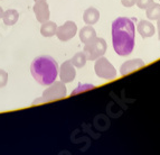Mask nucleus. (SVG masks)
Masks as SVG:
<instances>
[{"mask_svg": "<svg viewBox=\"0 0 160 155\" xmlns=\"http://www.w3.org/2000/svg\"><path fill=\"white\" fill-rule=\"evenodd\" d=\"M146 15L150 20H157L160 18V5L152 3L151 5L146 9Z\"/></svg>", "mask_w": 160, "mask_h": 155, "instance_id": "nucleus-15", "label": "nucleus"}, {"mask_svg": "<svg viewBox=\"0 0 160 155\" xmlns=\"http://www.w3.org/2000/svg\"><path fill=\"white\" fill-rule=\"evenodd\" d=\"M86 61H88V59H86V55L84 54V52H78V53H76L72 57V60H71L72 64L74 65L75 67H78V69L84 67V65L86 64Z\"/></svg>", "mask_w": 160, "mask_h": 155, "instance_id": "nucleus-16", "label": "nucleus"}, {"mask_svg": "<svg viewBox=\"0 0 160 155\" xmlns=\"http://www.w3.org/2000/svg\"><path fill=\"white\" fill-rule=\"evenodd\" d=\"M137 30L138 33L140 34L142 38H148V37H151L153 36L156 33V28L153 26V24L148 20H141V22H139L138 26H137Z\"/></svg>", "mask_w": 160, "mask_h": 155, "instance_id": "nucleus-10", "label": "nucleus"}, {"mask_svg": "<svg viewBox=\"0 0 160 155\" xmlns=\"http://www.w3.org/2000/svg\"><path fill=\"white\" fill-rule=\"evenodd\" d=\"M107 42L101 37H95L93 40L88 42L84 46V54L86 55V59L90 61H95L96 59H99L101 56H103L107 52Z\"/></svg>", "mask_w": 160, "mask_h": 155, "instance_id": "nucleus-3", "label": "nucleus"}, {"mask_svg": "<svg viewBox=\"0 0 160 155\" xmlns=\"http://www.w3.org/2000/svg\"><path fill=\"white\" fill-rule=\"evenodd\" d=\"M157 28H158V38L160 40V18L157 19Z\"/></svg>", "mask_w": 160, "mask_h": 155, "instance_id": "nucleus-21", "label": "nucleus"}, {"mask_svg": "<svg viewBox=\"0 0 160 155\" xmlns=\"http://www.w3.org/2000/svg\"><path fill=\"white\" fill-rule=\"evenodd\" d=\"M30 72L35 81L40 86H49L57 79L58 63L52 56H37L32 60L30 64Z\"/></svg>", "mask_w": 160, "mask_h": 155, "instance_id": "nucleus-2", "label": "nucleus"}, {"mask_svg": "<svg viewBox=\"0 0 160 155\" xmlns=\"http://www.w3.org/2000/svg\"><path fill=\"white\" fill-rule=\"evenodd\" d=\"M57 30V25L56 23L47 20V22L43 23L42 27H40V34L43 35L44 37H52L56 34Z\"/></svg>", "mask_w": 160, "mask_h": 155, "instance_id": "nucleus-14", "label": "nucleus"}, {"mask_svg": "<svg viewBox=\"0 0 160 155\" xmlns=\"http://www.w3.org/2000/svg\"><path fill=\"white\" fill-rule=\"evenodd\" d=\"M144 67V61L141 59H134V60H129V61L124 62L120 67V73L121 75H127L130 72L138 70L139 67Z\"/></svg>", "mask_w": 160, "mask_h": 155, "instance_id": "nucleus-9", "label": "nucleus"}, {"mask_svg": "<svg viewBox=\"0 0 160 155\" xmlns=\"http://www.w3.org/2000/svg\"><path fill=\"white\" fill-rule=\"evenodd\" d=\"M136 1L137 0H121V3L124 7L127 8H130V7H133L136 5Z\"/></svg>", "mask_w": 160, "mask_h": 155, "instance_id": "nucleus-19", "label": "nucleus"}, {"mask_svg": "<svg viewBox=\"0 0 160 155\" xmlns=\"http://www.w3.org/2000/svg\"><path fill=\"white\" fill-rule=\"evenodd\" d=\"M58 74L61 81L64 83H69L74 80L75 77H76V70H75L74 65L72 64L71 60L65 61L61 65V67L58 69Z\"/></svg>", "mask_w": 160, "mask_h": 155, "instance_id": "nucleus-7", "label": "nucleus"}, {"mask_svg": "<svg viewBox=\"0 0 160 155\" xmlns=\"http://www.w3.org/2000/svg\"><path fill=\"white\" fill-rule=\"evenodd\" d=\"M19 19V13L16 9H8V10L3 11L2 20L5 23V25L7 26H13L18 22Z\"/></svg>", "mask_w": 160, "mask_h": 155, "instance_id": "nucleus-13", "label": "nucleus"}, {"mask_svg": "<svg viewBox=\"0 0 160 155\" xmlns=\"http://www.w3.org/2000/svg\"><path fill=\"white\" fill-rule=\"evenodd\" d=\"M80 89H78V90H75V91H73L72 92V94H78V92H80L81 90H85V88H88V89H93L94 88V86H92V84H85V86H83V87H78Z\"/></svg>", "mask_w": 160, "mask_h": 155, "instance_id": "nucleus-20", "label": "nucleus"}, {"mask_svg": "<svg viewBox=\"0 0 160 155\" xmlns=\"http://www.w3.org/2000/svg\"><path fill=\"white\" fill-rule=\"evenodd\" d=\"M78 35H80L81 42L84 44H88V42H91V40H93L96 37V32L92 27V25H86V26H84L80 30V34Z\"/></svg>", "mask_w": 160, "mask_h": 155, "instance_id": "nucleus-12", "label": "nucleus"}, {"mask_svg": "<svg viewBox=\"0 0 160 155\" xmlns=\"http://www.w3.org/2000/svg\"><path fill=\"white\" fill-rule=\"evenodd\" d=\"M78 33V26L72 20H67L66 23L62 25V26L57 27L56 30V36L59 40L62 42H67V40H72Z\"/></svg>", "mask_w": 160, "mask_h": 155, "instance_id": "nucleus-6", "label": "nucleus"}, {"mask_svg": "<svg viewBox=\"0 0 160 155\" xmlns=\"http://www.w3.org/2000/svg\"><path fill=\"white\" fill-rule=\"evenodd\" d=\"M100 19V11L94 7L88 8L83 13V20L86 25H94L99 22Z\"/></svg>", "mask_w": 160, "mask_h": 155, "instance_id": "nucleus-11", "label": "nucleus"}, {"mask_svg": "<svg viewBox=\"0 0 160 155\" xmlns=\"http://www.w3.org/2000/svg\"><path fill=\"white\" fill-rule=\"evenodd\" d=\"M8 82V73L6 72L5 70L0 69V89L5 88Z\"/></svg>", "mask_w": 160, "mask_h": 155, "instance_id": "nucleus-17", "label": "nucleus"}, {"mask_svg": "<svg viewBox=\"0 0 160 155\" xmlns=\"http://www.w3.org/2000/svg\"><path fill=\"white\" fill-rule=\"evenodd\" d=\"M67 94V89L65 87V83L62 81H54L52 84L48 86V88L43 92L42 100H36L35 102L39 101H53V100L62 99L65 98Z\"/></svg>", "mask_w": 160, "mask_h": 155, "instance_id": "nucleus-4", "label": "nucleus"}, {"mask_svg": "<svg viewBox=\"0 0 160 155\" xmlns=\"http://www.w3.org/2000/svg\"><path fill=\"white\" fill-rule=\"evenodd\" d=\"M94 70H95V74L100 79L104 80H112L117 77V70L112 65V63L108 59L101 56L99 59L95 60V64H94Z\"/></svg>", "mask_w": 160, "mask_h": 155, "instance_id": "nucleus-5", "label": "nucleus"}, {"mask_svg": "<svg viewBox=\"0 0 160 155\" xmlns=\"http://www.w3.org/2000/svg\"><path fill=\"white\" fill-rule=\"evenodd\" d=\"M153 3V0H137L136 3L138 6V8L140 9H147L151 3Z\"/></svg>", "mask_w": 160, "mask_h": 155, "instance_id": "nucleus-18", "label": "nucleus"}, {"mask_svg": "<svg viewBox=\"0 0 160 155\" xmlns=\"http://www.w3.org/2000/svg\"><path fill=\"white\" fill-rule=\"evenodd\" d=\"M2 16H3V9L0 7V19L2 18Z\"/></svg>", "mask_w": 160, "mask_h": 155, "instance_id": "nucleus-22", "label": "nucleus"}, {"mask_svg": "<svg viewBox=\"0 0 160 155\" xmlns=\"http://www.w3.org/2000/svg\"><path fill=\"white\" fill-rule=\"evenodd\" d=\"M159 1H160V0H159Z\"/></svg>", "mask_w": 160, "mask_h": 155, "instance_id": "nucleus-24", "label": "nucleus"}, {"mask_svg": "<svg viewBox=\"0 0 160 155\" xmlns=\"http://www.w3.org/2000/svg\"><path fill=\"white\" fill-rule=\"evenodd\" d=\"M34 13L36 19L40 24L49 20V17H51V13H49V7H48V3L46 0L44 1H36L34 5Z\"/></svg>", "mask_w": 160, "mask_h": 155, "instance_id": "nucleus-8", "label": "nucleus"}, {"mask_svg": "<svg viewBox=\"0 0 160 155\" xmlns=\"http://www.w3.org/2000/svg\"><path fill=\"white\" fill-rule=\"evenodd\" d=\"M136 26L128 17H118L112 24V45L120 56H127L134 48Z\"/></svg>", "mask_w": 160, "mask_h": 155, "instance_id": "nucleus-1", "label": "nucleus"}, {"mask_svg": "<svg viewBox=\"0 0 160 155\" xmlns=\"http://www.w3.org/2000/svg\"><path fill=\"white\" fill-rule=\"evenodd\" d=\"M36 1H44V0H35V3H36Z\"/></svg>", "mask_w": 160, "mask_h": 155, "instance_id": "nucleus-23", "label": "nucleus"}]
</instances>
